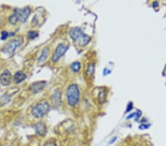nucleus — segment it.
Instances as JSON below:
<instances>
[{
    "label": "nucleus",
    "instance_id": "nucleus-1",
    "mask_svg": "<svg viewBox=\"0 0 166 146\" xmlns=\"http://www.w3.org/2000/svg\"><path fill=\"white\" fill-rule=\"evenodd\" d=\"M69 35L73 43L78 44L79 47H84L90 43L92 38L85 33L80 28L74 27L70 30Z\"/></svg>",
    "mask_w": 166,
    "mask_h": 146
},
{
    "label": "nucleus",
    "instance_id": "nucleus-2",
    "mask_svg": "<svg viewBox=\"0 0 166 146\" xmlns=\"http://www.w3.org/2000/svg\"><path fill=\"white\" fill-rule=\"evenodd\" d=\"M66 97L67 104L70 107H76L78 105L81 98V91L78 85L76 84H70L67 86L66 91Z\"/></svg>",
    "mask_w": 166,
    "mask_h": 146
},
{
    "label": "nucleus",
    "instance_id": "nucleus-3",
    "mask_svg": "<svg viewBox=\"0 0 166 146\" xmlns=\"http://www.w3.org/2000/svg\"><path fill=\"white\" fill-rule=\"evenodd\" d=\"M51 106L47 101H41L37 103L31 109V114L34 118L41 119L47 115L50 111Z\"/></svg>",
    "mask_w": 166,
    "mask_h": 146
},
{
    "label": "nucleus",
    "instance_id": "nucleus-4",
    "mask_svg": "<svg viewBox=\"0 0 166 146\" xmlns=\"http://www.w3.org/2000/svg\"><path fill=\"white\" fill-rule=\"evenodd\" d=\"M23 42H24V38L21 36L13 38L5 44L2 49V52L9 55H13L17 49L23 44Z\"/></svg>",
    "mask_w": 166,
    "mask_h": 146
},
{
    "label": "nucleus",
    "instance_id": "nucleus-5",
    "mask_svg": "<svg viewBox=\"0 0 166 146\" xmlns=\"http://www.w3.org/2000/svg\"><path fill=\"white\" fill-rule=\"evenodd\" d=\"M69 50V45L64 43H60L55 49L54 52L51 57V61L53 63H57Z\"/></svg>",
    "mask_w": 166,
    "mask_h": 146
},
{
    "label": "nucleus",
    "instance_id": "nucleus-6",
    "mask_svg": "<svg viewBox=\"0 0 166 146\" xmlns=\"http://www.w3.org/2000/svg\"><path fill=\"white\" fill-rule=\"evenodd\" d=\"M14 11L16 12V13L18 14L19 19V21L21 23H25L27 20L28 19L30 13H31V10L29 7H24V8H21V9L16 8Z\"/></svg>",
    "mask_w": 166,
    "mask_h": 146
},
{
    "label": "nucleus",
    "instance_id": "nucleus-7",
    "mask_svg": "<svg viewBox=\"0 0 166 146\" xmlns=\"http://www.w3.org/2000/svg\"><path fill=\"white\" fill-rule=\"evenodd\" d=\"M13 81V76L10 70L5 69L0 75V84L3 86H8Z\"/></svg>",
    "mask_w": 166,
    "mask_h": 146
},
{
    "label": "nucleus",
    "instance_id": "nucleus-8",
    "mask_svg": "<svg viewBox=\"0 0 166 146\" xmlns=\"http://www.w3.org/2000/svg\"><path fill=\"white\" fill-rule=\"evenodd\" d=\"M46 86H47V81H36V82H34L30 84L28 89L33 94H37V93L43 91Z\"/></svg>",
    "mask_w": 166,
    "mask_h": 146
},
{
    "label": "nucleus",
    "instance_id": "nucleus-9",
    "mask_svg": "<svg viewBox=\"0 0 166 146\" xmlns=\"http://www.w3.org/2000/svg\"><path fill=\"white\" fill-rule=\"evenodd\" d=\"M35 131L38 135L44 137L47 133V128L44 122H39L35 125Z\"/></svg>",
    "mask_w": 166,
    "mask_h": 146
},
{
    "label": "nucleus",
    "instance_id": "nucleus-10",
    "mask_svg": "<svg viewBox=\"0 0 166 146\" xmlns=\"http://www.w3.org/2000/svg\"><path fill=\"white\" fill-rule=\"evenodd\" d=\"M51 101L54 106H58L61 102V92L58 89H55L52 94Z\"/></svg>",
    "mask_w": 166,
    "mask_h": 146
},
{
    "label": "nucleus",
    "instance_id": "nucleus-11",
    "mask_svg": "<svg viewBox=\"0 0 166 146\" xmlns=\"http://www.w3.org/2000/svg\"><path fill=\"white\" fill-rule=\"evenodd\" d=\"M26 78H27V75L25 73L23 72L22 71H18L13 76V81L15 82V84H19L25 81Z\"/></svg>",
    "mask_w": 166,
    "mask_h": 146
},
{
    "label": "nucleus",
    "instance_id": "nucleus-12",
    "mask_svg": "<svg viewBox=\"0 0 166 146\" xmlns=\"http://www.w3.org/2000/svg\"><path fill=\"white\" fill-rule=\"evenodd\" d=\"M49 55H50V48L48 47H45L43 48V50H41L40 56L38 59V62L39 64H42V63L45 62L47 61V59L48 58Z\"/></svg>",
    "mask_w": 166,
    "mask_h": 146
},
{
    "label": "nucleus",
    "instance_id": "nucleus-13",
    "mask_svg": "<svg viewBox=\"0 0 166 146\" xmlns=\"http://www.w3.org/2000/svg\"><path fill=\"white\" fill-rule=\"evenodd\" d=\"M95 63L90 62L87 64L86 66V70H85V73L88 77L92 76L95 74Z\"/></svg>",
    "mask_w": 166,
    "mask_h": 146
},
{
    "label": "nucleus",
    "instance_id": "nucleus-14",
    "mask_svg": "<svg viewBox=\"0 0 166 146\" xmlns=\"http://www.w3.org/2000/svg\"><path fill=\"white\" fill-rule=\"evenodd\" d=\"M70 69L74 73H78L81 69V64L79 61H74L70 64Z\"/></svg>",
    "mask_w": 166,
    "mask_h": 146
},
{
    "label": "nucleus",
    "instance_id": "nucleus-15",
    "mask_svg": "<svg viewBox=\"0 0 166 146\" xmlns=\"http://www.w3.org/2000/svg\"><path fill=\"white\" fill-rule=\"evenodd\" d=\"M106 97H107V94H106V91H100L99 93L98 94V101H99V103H103L106 102Z\"/></svg>",
    "mask_w": 166,
    "mask_h": 146
},
{
    "label": "nucleus",
    "instance_id": "nucleus-16",
    "mask_svg": "<svg viewBox=\"0 0 166 146\" xmlns=\"http://www.w3.org/2000/svg\"><path fill=\"white\" fill-rule=\"evenodd\" d=\"M8 21L9 22L11 23V24H16L18 21H19V16L18 14L16 13V12L14 11V13L11 16L8 18Z\"/></svg>",
    "mask_w": 166,
    "mask_h": 146
},
{
    "label": "nucleus",
    "instance_id": "nucleus-17",
    "mask_svg": "<svg viewBox=\"0 0 166 146\" xmlns=\"http://www.w3.org/2000/svg\"><path fill=\"white\" fill-rule=\"evenodd\" d=\"M27 36L28 38V39L33 40L38 36V33L36 30H30L27 33Z\"/></svg>",
    "mask_w": 166,
    "mask_h": 146
},
{
    "label": "nucleus",
    "instance_id": "nucleus-18",
    "mask_svg": "<svg viewBox=\"0 0 166 146\" xmlns=\"http://www.w3.org/2000/svg\"><path fill=\"white\" fill-rule=\"evenodd\" d=\"M8 37H10V33H8L7 30L2 31V33H1V39L5 41Z\"/></svg>",
    "mask_w": 166,
    "mask_h": 146
},
{
    "label": "nucleus",
    "instance_id": "nucleus-19",
    "mask_svg": "<svg viewBox=\"0 0 166 146\" xmlns=\"http://www.w3.org/2000/svg\"><path fill=\"white\" fill-rule=\"evenodd\" d=\"M141 116H142V111H140V110H137L136 111H135V121L138 122L139 121L140 119Z\"/></svg>",
    "mask_w": 166,
    "mask_h": 146
},
{
    "label": "nucleus",
    "instance_id": "nucleus-20",
    "mask_svg": "<svg viewBox=\"0 0 166 146\" xmlns=\"http://www.w3.org/2000/svg\"><path fill=\"white\" fill-rule=\"evenodd\" d=\"M150 127H151V124L150 123H142L141 125H139V129L145 130L149 128Z\"/></svg>",
    "mask_w": 166,
    "mask_h": 146
},
{
    "label": "nucleus",
    "instance_id": "nucleus-21",
    "mask_svg": "<svg viewBox=\"0 0 166 146\" xmlns=\"http://www.w3.org/2000/svg\"><path fill=\"white\" fill-rule=\"evenodd\" d=\"M133 108H134L133 103L131 102V101H130V102H128V105H127L126 110H125V113H128V112H130V111H131V110L133 109Z\"/></svg>",
    "mask_w": 166,
    "mask_h": 146
},
{
    "label": "nucleus",
    "instance_id": "nucleus-22",
    "mask_svg": "<svg viewBox=\"0 0 166 146\" xmlns=\"http://www.w3.org/2000/svg\"><path fill=\"white\" fill-rule=\"evenodd\" d=\"M111 73H112V70L109 69V68H104L103 69V76H107V75H110Z\"/></svg>",
    "mask_w": 166,
    "mask_h": 146
},
{
    "label": "nucleus",
    "instance_id": "nucleus-23",
    "mask_svg": "<svg viewBox=\"0 0 166 146\" xmlns=\"http://www.w3.org/2000/svg\"><path fill=\"white\" fill-rule=\"evenodd\" d=\"M117 140H118V137H117V136H114V137H112V138L110 139V140L109 141V145L114 144V143L117 141Z\"/></svg>",
    "mask_w": 166,
    "mask_h": 146
},
{
    "label": "nucleus",
    "instance_id": "nucleus-24",
    "mask_svg": "<svg viewBox=\"0 0 166 146\" xmlns=\"http://www.w3.org/2000/svg\"><path fill=\"white\" fill-rule=\"evenodd\" d=\"M44 146H58L57 145H56V142H47L44 144Z\"/></svg>",
    "mask_w": 166,
    "mask_h": 146
},
{
    "label": "nucleus",
    "instance_id": "nucleus-25",
    "mask_svg": "<svg viewBox=\"0 0 166 146\" xmlns=\"http://www.w3.org/2000/svg\"><path fill=\"white\" fill-rule=\"evenodd\" d=\"M135 112H131V113H130L128 116H127L126 120H128L131 118H135Z\"/></svg>",
    "mask_w": 166,
    "mask_h": 146
},
{
    "label": "nucleus",
    "instance_id": "nucleus-26",
    "mask_svg": "<svg viewBox=\"0 0 166 146\" xmlns=\"http://www.w3.org/2000/svg\"><path fill=\"white\" fill-rule=\"evenodd\" d=\"M152 6L154 8H158V7H159V2H157V1H155V2H154L152 3Z\"/></svg>",
    "mask_w": 166,
    "mask_h": 146
},
{
    "label": "nucleus",
    "instance_id": "nucleus-27",
    "mask_svg": "<svg viewBox=\"0 0 166 146\" xmlns=\"http://www.w3.org/2000/svg\"><path fill=\"white\" fill-rule=\"evenodd\" d=\"M165 69L166 70V64H165Z\"/></svg>",
    "mask_w": 166,
    "mask_h": 146
}]
</instances>
